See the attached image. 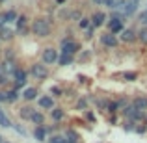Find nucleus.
Masks as SVG:
<instances>
[{
  "instance_id": "f257e3e1",
  "label": "nucleus",
  "mask_w": 147,
  "mask_h": 143,
  "mask_svg": "<svg viewBox=\"0 0 147 143\" xmlns=\"http://www.w3.org/2000/svg\"><path fill=\"white\" fill-rule=\"evenodd\" d=\"M32 34L36 37H49L50 34H52V24H50V21H49V19H45V17L34 19V22H32Z\"/></svg>"
},
{
  "instance_id": "f03ea898",
  "label": "nucleus",
  "mask_w": 147,
  "mask_h": 143,
  "mask_svg": "<svg viewBox=\"0 0 147 143\" xmlns=\"http://www.w3.org/2000/svg\"><path fill=\"white\" fill-rule=\"evenodd\" d=\"M76 52H80V43H78V41L69 39V37L61 39V52L60 54H65V56H73V58H75Z\"/></svg>"
},
{
  "instance_id": "7ed1b4c3",
  "label": "nucleus",
  "mask_w": 147,
  "mask_h": 143,
  "mask_svg": "<svg viewBox=\"0 0 147 143\" xmlns=\"http://www.w3.org/2000/svg\"><path fill=\"white\" fill-rule=\"evenodd\" d=\"M30 75L34 76L36 80H45L49 76V69H47V65L41 61V63H34L32 67H30Z\"/></svg>"
},
{
  "instance_id": "20e7f679",
  "label": "nucleus",
  "mask_w": 147,
  "mask_h": 143,
  "mask_svg": "<svg viewBox=\"0 0 147 143\" xmlns=\"http://www.w3.org/2000/svg\"><path fill=\"white\" fill-rule=\"evenodd\" d=\"M58 50L56 48H52V47H49V48H45L43 52H41V60H43V63L45 65H52V63H58Z\"/></svg>"
},
{
  "instance_id": "39448f33",
  "label": "nucleus",
  "mask_w": 147,
  "mask_h": 143,
  "mask_svg": "<svg viewBox=\"0 0 147 143\" xmlns=\"http://www.w3.org/2000/svg\"><path fill=\"white\" fill-rule=\"evenodd\" d=\"M13 78H15V82H13V89H19V87H22V86L26 84V80H28V73H26L24 69L19 67L17 71H15Z\"/></svg>"
},
{
  "instance_id": "423d86ee",
  "label": "nucleus",
  "mask_w": 147,
  "mask_h": 143,
  "mask_svg": "<svg viewBox=\"0 0 147 143\" xmlns=\"http://www.w3.org/2000/svg\"><path fill=\"white\" fill-rule=\"evenodd\" d=\"M106 24H108V30H110V32L114 34V36H117V34L121 36V34L125 32L123 21H119V19H114V17H112V19H108V22H106Z\"/></svg>"
},
{
  "instance_id": "0eeeda50",
  "label": "nucleus",
  "mask_w": 147,
  "mask_h": 143,
  "mask_svg": "<svg viewBox=\"0 0 147 143\" xmlns=\"http://www.w3.org/2000/svg\"><path fill=\"white\" fill-rule=\"evenodd\" d=\"M100 43H102L104 47H108V48H115L119 41H117V36H114L112 32H106V34L100 36Z\"/></svg>"
},
{
  "instance_id": "6e6552de",
  "label": "nucleus",
  "mask_w": 147,
  "mask_h": 143,
  "mask_svg": "<svg viewBox=\"0 0 147 143\" xmlns=\"http://www.w3.org/2000/svg\"><path fill=\"white\" fill-rule=\"evenodd\" d=\"M90 21H91V26H93V28H99V26H102L104 22H108V17H106L104 11H95V13L90 17Z\"/></svg>"
},
{
  "instance_id": "1a4fd4ad",
  "label": "nucleus",
  "mask_w": 147,
  "mask_h": 143,
  "mask_svg": "<svg viewBox=\"0 0 147 143\" xmlns=\"http://www.w3.org/2000/svg\"><path fill=\"white\" fill-rule=\"evenodd\" d=\"M119 39L123 43H134V41H138V32L134 28H125V32L119 36Z\"/></svg>"
},
{
  "instance_id": "9d476101",
  "label": "nucleus",
  "mask_w": 147,
  "mask_h": 143,
  "mask_svg": "<svg viewBox=\"0 0 147 143\" xmlns=\"http://www.w3.org/2000/svg\"><path fill=\"white\" fill-rule=\"evenodd\" d=\"M119 11H121L125 17H130V15H134L138 11V2H136V0H129V2L125 4V7H121Z\"/></svg>"
},
{
  "instance_id": "9b49d317",
  "label": "nucleus",
  "mask_w": 147,
  "mask_h": 143,
  "mask_svg": "<svg viewBox=\"0 0 147 143\" xmlns=\"http://www.w3.org/2000/svg\"><path fill=\"white\" fill-rule=\"evenodd\" d=\"M17 63H15V61H11V60H4L2 61V73H4V75H11V76H13L15 75V71H17Z\"/></svg>"
},
{
  "instance_id": "f8f14e48",
  "label": "nucleus",
  "mask_w": 147,
  "mask_h": 143,
  "mask_svg": "<svg viewBox=\"0 0 147 143\" xmlns=\"http://www.w3.org/2000/svg\"><path fill=\"white\" fill-rule=\"evenodd\" d=\"M15 30H17L19 34H26L28 32V19H26V15H19L17 22H15Z\"/></svg>"
},
{
  "instance_id": "ddd939ff",
  "label": "nucleus",
  "mask_w": 147,
  "mask_h": 143,
  "mask_svg": "<svg viewBox=\"0 0 147 143\" xmlns=\"http://www.w3.org/2000/svg\"><path fill=\"white\" fill-rule=\"evenodd\" d=\"M39 106L43 108V110H54V99L50 95L39 97Z\"/></svg>"
},
{
  "instance_id": "4468645a",
  "label": "nucleus",
  "mask_w": 147,
  "mask_h": 143,
  "mask_svg": "<svg viewBox=\"0 0 147 143\" xmlns=\"http://www.w3.org/2000/svg\"><path fill=\"white\" fill-rule=\"evenodd\" d=\"M130 104H132V108H136V110H140V111L145 113V110H147V97H136Z\"/></svg>"
},
{
  "instance_id": "2eb2a0df",
  "label": "nucleus",
  "mask_w": 147,
  "mask_h": 143,
  "mask_svg": "<svg viewBox=\"0 0 147 143\" xmlns=\"http://www.w3.org/2000/svg\"><path fill=\"white\" fill-rule=\"evenodd\" d=\"M15 34H17V30L4 26V28L0 30V39H2V41H9V39H13V37H15Z\"/></svg>"
},
{
  "instance_id": "dca6fc26",
  "label": "nucleus",
  "mask_w": 147,
  "mask_h": 143,
  "mask_svg": "<svg viewBox=\"0 0 147 143\" xmlns=\"http://www.w3.org/2000/svg\"><path fill=\"white\" fill-rule=\"evenodd\" d=\"M34 138H36L37 141H45L47 140V128H45V126H36V128H34Z\"/></svg>"
},
{
  "instance_id": "f3484780",
  "label": "nucleus",
  "mask_w": 147,
  "mask_h": 143,
  "mask_svg": "<svg viewBox=\"0 0 147 143\" xmlns=\"http://www.w3.org/2000/svg\"><path fill=\"white\" fill-rule=\"evenodd\" d=\"M30 123H34L36 126H45V115L39 113V111H34L32 119H30Z\"/></svg>"
},
{
  "instance_id": "a211bd4d",
  "label": "nucleus",
  "mask_w": 147,
  "mask_h": 143,
  "mask_svg": "<svg viewBox=\"0 0 147 143\" xmlns=\"http://www.w3.org/2000/svg\"><path fill=\"white\" fill-rule=\"evenodd\" d=\"M34 108H28V106H22L21 110H19V115H21V119H26V121H30L32 119V115H34Z\"/></svg>"
},
{
  "instance_id": "6ab92c4d",
  "label": "nucleus",
  "mask_w": 147,
  "mask_h": 143,
  "mask_svg": "<svg viewBox=\"0 0 147 143\" xmlns=\"http://www.w3.org/2000/svg\"><path fill=\"white\" fill-rule=\"evenodd\" d=\"M22 99H24V100L37 99V89H36V87H26V89L22 91Z\"/></svg>"
},
{
  "instance_id": "aec40b11",
  "label": "nucleus",
  "mask_w": 147,
  "mask_h": 143,
  "mask_svg": "<svg viewBox=\"0 0 147 143\" xmlns=\"http://www.w3.org/2000/svg\"><path fill=\"white\" fill-rule=\"evenodd\" d=\"M4 19H6V22H17V19H19V13H17L15 9L4 11Z\"/></svg>"
},
{
  "instance_id": "412c9836",
  "label": "nucleus",
  "mask_w": 147,
  "mask_h": 143,
  "mask_svg": "<svg viewBox=\"0 0 147 143\" xmlns=\"http://www.w3.org/2000/svg\"><path fill=\"white\" fill-rule=\"evenodd\" d=\"M19 91L17 89H9V91H6V102H17L19 100Z\"/></svg>"
},
{
  "instance_id": "4be33fe9",
  "label": "nucleus",
  "mask_w": 147,
  "mask_h": 143,
  "mask_svg": "<svg viewBox=\"0 0 147 143\" xmlns=\"http://www.w3.org/2000/svg\"><path fill=\"white\" fill-rule=\"evenodd\" d=\"M50 115H52V119H54V121L58 123V121H61V119L65 117V111L61 110V108H54V110L50 111Z\"/></svg>"
},
{
  "instance_id": "5701e85b",
  "label": "nucleus",
  "mask_w": 147,
  "mask_h": 143,
  "mask_svg": "<svg viewBox=\"0 0 147 143\" xmlns=\"http://www.w3.org/2000/svg\"><path fill=\"white\" fill-rule=\"evenodd\" d=\"M121 78L127 80V82H134V80H138V73H134V71H125V73H121Z\"/></svg>"
},
{
  "instance_id": "b1692460",
  "label": "nucleus",
  "mask_w": 147,
  "mask_h": 143,
  "mask_svg": "<svg viewBox=\"0 0 147 143\" xmlns=\"http://www.w3.org/2000/svg\"><path fill=\"white\" fill-rule=\"evenodd\" d=\"M73 61H75V58H73V56H65V54H60V58H58V63L63 65V67H65V65H71Z\"/></svg>"
},
{
  "instance_id": "393cba45",
  "label": "nucleus",
  "mask_w": 147,
  "mask_h": 143,
  "mask_svg": "<svg viewBox=\"0 0 147 143\" xmlns=\"http://www.w3.org/2000/svg\"><path fill=\"white\" fill-rule=\"evenodd\" d=\"M65 140L69 143H76L78 141V134H76L75 130H67V132H65Z\"/></svg>"
},
{
  "instance_id": "a878e982",
  "label": "nucleus",
  "mask_w": 147,
  "mask_h": 143,
  "mask_svg": "<svg viewBox=\"0 0 147 143\" xmlns=\"http://www.w3.org/2000/svg\"><path fill=\"white\" fill-rule=\"evenodd\" d=\"M138 41H140L142 45H147V26H144V28L138 32Z\"/></svg>"
},
{
  "instance_id": "bb28decb",
  "label": "nucleus",
  "mask_w": 147,
  "mask_h": 143,
  "mask_svg": "<svg viewBox=\"0 0 147 143\" xmlns=\"http://www.w3.org/2000/svg\"><path fill=\"white\" fill-rule=\"evenodd\" d=\"M78 26H80L82 30H88V28H91V21H90L88 17H82V21L78 22Z\"/></svg>"
},
{
  "instance_id": "cd10ccee",
  "label": "nucleus",
  "mask_w": 147,
  "mask_h": 143,
  "mask_svg": "<svg viewBox=\"0 0 147 143\" xmlns=\"http://www.w3.org/2000/svg\"><path fill=\"white\" fill-rule=\"evenodd\" d=\"M50 93H52L54 97H61V95H63V89L58 87V86H54V87H50Z\"/></svg>"
},
{
  "instance_id": "c85d7f7f",
  "label": "nucleus",
  "mask_w": 147,
  "mask_h": 143,
  "mask_svg": "<svg viewBox=\"0 0 147 143\" xmlns=\"http://www.w3.org/2000/svg\"><path fill=\"white\" fill-rule=\"evenodd\" d=\"M6 60L15 61V52H13V48H7V50H6Z\"/></svg>"
},
{
  "instance_id": "c756f323",
  "label": "nucleus",
  "mask_w": 147,
  "mask_h": 143,
  "mask_svg": "<svg viewBox=\"0 0 147 143\" xmlns=\"http://www.w3.org/2000/svg\"><path fill=\"white\" fill-rule=\"evenodd\" d=\"M76 108H78V110H86V108H88V102L84 99H80L78 102H76Z\"/></svg>"
},
{
  "instance_id": "7c9ffc66",
  "label": "nucleus",
  "mask_w": 147,
  "mask_h": 143,
  "mask_svg": "<svg viewBox=\"0 0 147 143\" xmlns=\"http://www.w3.org/2000/svg\"><path fill=\"white\" fill-rule=\"evenodd\" d=\"M84 37H86V39H91V37H93V26L86 30V36H84Z\"/></svg>"
},
{
  "instance_id": "2f4dec72",
  "label": "nucleus",
  "mask_w": 147,
  "mask_h": 143,
  "mask_svg": "<svg viewBox=\"0 0 147 143\" xmlns=\"http://www.w3.org/2000/svg\"><path fill=\"white\" fill-rule=\"evenodd\" d=\"M6 84H7V76L2 73V75H0V86H6Z\"/></svg>"
},
{
  "instance_id": "473e14b6",
  "label": "nucleus",
  "mask_w": 147,
  "mask_h": 143,
  "mask_svg": "<svg viewBox=\"0 0 147 143\" xmlns=\"http://www.w3.org/2000/svg\"><path fill=\"white\" fill-rule=\"evenodd\" d=\"M86 117H88V119H90V121H95V115H93V113H91V111H86Z\"/></svg>"
},
{
  "instance_id": "72a5a7b5",
  "label": "nucleus",
  "mask_w": 147,
  "mask_h": 143,
  "mask_svg": "<svg viewBox=\"0 0 147 143\" xmlns=\"http://www.w3.org/2000/svg\"><path fill=\"white\" fill-rule=\"evenodd\" d=\"M95 4H99V6H104V4H106V0H93Z\"/></svg>"
},
{
  "instance_id": "f704fd0d",
  "label": "nucleus",
  "mask_w": 147,
  "mask_h": 143,
  "mask_svg": "<svg viewBox=\"0 0 147 143\" xmlns=\"http://www.w3.org/2000/svg\"><path fill=\"white\" fill-rule=\"evenodd\" d=\"M0 102H6V93H0Z\"/></svg>"
},
{
  "instance_id": "c9c22d12",
  "label": "nucleus",
  "mask_w": 147,
  "mask_h": 143,
  "mask_svg": "<svg viewBox=\"0 0 147 143\" xmlns=\"http://www.w3.org/2000/svg\"><path fill=\"white\" fill-rule=\"evenodd\" d=\"M56 2H58V4H65V0H56Z\"/></svg>"
},
{
  "instance_id": "e433bc0d",
  "label": "nucleus",
  "mask_w": 147,
  "mask_h": 143,
  "mask_svg": "<svg viewBox=\"0 0 147 143\" xmlns=\"http://www.w3.org/2000/svg\"><path fill=\"white\" fill-rule=\"evenodd\" d=\"M0 75H2V63H0Z\"/></svg>"
},
{
  "instance_id": "4c0bfd02",
  "label": "nucleus",
  "mask_w": 147,
  "mask_h": 143,
  "mask_svg": "<svg viewBox=\"0 0 147 143\" xmlns=\"http://www.w3.org/2000/svg\"><path fill=\"white\" fill-rule=\"evenodd\" d=\"M2 143H9V141H2Z\"/></svg>"
},
{
  "instance_id": "58836bf2",
  "label": "nucleus",
  "mask_w": 147,
  "mask_h": 143,
  "mask_svg": "<svg viewBox=\"0 0 147 143\" xmlns=\"http://www.w3.org/2000/svg\"><path fill=\"white\" fill-rule=\"evenodd\" d=\"M0 2H4V0H0Z\"/></svg>"
},
{
  "instance_id": "ea45409f",
  "label": "nucleus",
  "mask_w": 147,
  "mask_h": 143,
  "mask_svg": "<svg viewBox=\"0 0 147 143\" xmlns=\"http://www.w3.org/2000/svg\"><path fill=\"white\" fill-rule=\"evenodd\" d=\"M136 2H138V0H136Z\"/></svg>"
},
{
  "instance_id": "a19ab883",
  "label": "nucleus",
  "mask_w": 147,
  "mask_h": 143,
  "mask_svg": "<svg viewBox=\"0 0 147 143\" xmlns=\"http://www.w3.org/2000/svg\"><path fill=\"white\" fill-rule=\"evenodd\" d=\"M0 41H2V39H0Z\"/></svg>"
},
{
  "instance_id": "79ce46f5",
  "label": "nucleus",
  "mask_w": 147,
  "mask_h": 143,
  "mask_svg": "<svg viewBox=\"0 0 147 143\" xmlns=\"http://www.w3.org/2000/svg\"><path fill=\"white\" fill-rule=\"evenodd\" d=\"M145 121H147V119H145Z\"/></svg>"
}]
</instances>
